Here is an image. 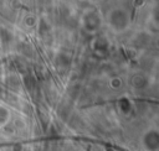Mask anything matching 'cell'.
Returning <instances> with one entry per match:
<instances>
[{
	"label": "cell",
	"mask_w": 159,
	"mask_h": 151,
	"mask_svg": "<svg viewBox=\"0 0 159 151\" xmlns=\"http://www.w3.org/2000/svg\"><path fill=\"white\" fill-rule=\"evenodd\" d=\"M107 21L114 31H123L129 25L128 14L122 9H113L111 12H108Z\"/></svg>",
	"instance_id": "6da1fadb"
}]
</instances>
